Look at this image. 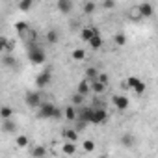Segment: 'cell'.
<instances>
[{
	"label": "cell",
	"mask_w": 158,
	"mask_h": 158,
	"mask_svg": "<svg viewBox=\"0 0 158 158\" xmlns=\"http://www.w3.org/2000/svg\"><path fill=\"white\" fill-rule=\"evenodd\" d=\"M26 54H28V60H30V63H32V65H43V63H45V60H47L45 50H43L35 41H32V43L28 45Z\"/></svg>",
	"instance_id": "6da1fadb"
},
{
	"label": "cell",
	"mask_w": 158,
	"mask_h": 158,
	"mask_svg": "<svg viewBox=\"0 0 158 158\" xmlns=\"http://www.w3.org/2000/svg\"><path fill=\"white\" fill-rule=\"evenodd\" d=\"M37 115H39L41 119H56V117H60L61 114H60V110H58L52 102H41Z\"/></svg>",
	"instance_id": "7a4b0ae2"
},
{
	"label": "cell",
	"mask_w": 158,
	"mask_h": 158,
	"mask_svg": "<svg viewBox=\"0 0 158 158\" xmlns=\"http://www.w3.org/2000/svg\"><path fill=\"white\" fill-rule=\"evenodd\" d=\"M125 86H127V88H130L136 95H143V93H145V89H147L145 82L141 80V78H138V76H128V78H127V82H125Z\"/></svg>",
	"instance_id": "3957f363"
},
{
	"label": "cell",
	"mask_w": 158,
	"mask_h": 158,
	"mask_svg": "<svg viewBox=\"0 0 158 158\" xmlns=\"http://www.w3.org/2000/svg\"><path fill=\"white\" fill-rule=\"evenodd\" d=\"M50 80H52V73L48 71V69H45V71H41L37 76H35V86L41 89V88H47L48 84H50Z\"/></svg>",
	"instance_id": "277c9868"
},
{
	"label": "cell",
	"mask_w": 158,
	"mask_h": 158,
	"mask_svg": "<svg viewBox=\"0 0 158 158\" xmlns=\"http://www.w3.org/2000/svg\"><path fill=\"white\" fill-rule=\"evenodd\" d=\"M24 102H26L30 108H39L43 101H41V95H39L37 91H28L26 97H24Z\"/></svg>",
	"instance_id": "5b68a950"
},
{
	"label": "cell",
	"mask_w": 158,
	"mask_h": 158,
	"mask_svg": "<svg viewBox=\"0 0 158 158\" xmlns=\"http://www.w3.org/2000/svg\"><path fill=\"white\" fill-rule=\"evenodd\" d=\"M108 119V112L104 108H95L93 110V117H91V125H102Z\"/></svg>",
	"instance_id": "8992f818"
},
{
	"label": "cell",
	"mask_w": 158,
	"mask_h": 158,
	"mask_svg": "<svg viewBox=\"0 0 158 158\" xmlns=\"http://www.w3.org/2000/svg\"><path fill=\"white\" fill-rule=\"evenodd\" d=\"M138 13H139L141 19H151V17L154 15V8H152V4H149V2H141V4L138 6Z\"/></svg>",
	"instance_id": "52a82bcc"
},
{
	"label": "cell",
	"mask_w": 158,
	"mask_h": 158,
	"mask_svg": "<svg viewBox=\"0 0 158 158\" xmlns=\"http://www.w3.org/2000/svg\"><path fill=\"white\" fill-rule=\"evenodd\" d=\"M114 106H115L119 112H125V110H128L130 101H128L125 95H115V97H114Z\"/></svg>",
	"instance_id": "ba28073f"
},
{
	"label": "cell",
	"mask_w": 158,
	"mask_h": 158,
	"mask_svg": "<svg viewBox=\"0 0 158 158\" xmlns=\"http://www.w3.org/2000/svg\"><path fill=\"white\" fill-rule=\"evenodd\" d=\"M93 110L95 108H82L80 112H78V119H80L82 123H86V125H91V117H93Z\"/></svg>",
	"instance_id": "9c48e42d"
},
{
	"label": "cell",
	"mask_w": 158,
	"mask_h": 158,
	"mask_svg": "<svg viewBox=\"0 0 158 158\" xmlns=\"http://www.w3.org/2000/svg\"><path fill=\"white\" fill-rule=\"evenodd\" d=\"M56 8H58L60 13L69 15L71 10H73V0H58V2H56Z\"/></svg>",
	"instance_id": "30bf717a"
},
{
	"label": "cell",
	"mask_w": 158,
	"mask_h": 158,
	"mask_svg": "<svg viewBox=\"0 0 158 158\" xmlns=\"http://www.w3.org/2000/svg\"><path fill=\"white\" fill-rule=\"evenodd\" d=\"M15 28H17L19 35H28V37H34V32L30 30V24H28V23H24V21L17 23V24H15Z\"/></svg>",
	"instance_id": "8fae6325"
},
{
	"label": "cell",
	"mask_w": 158,
	"mask_h": 158,
	"mask_svg": "<svg viewBox=\"0 0 158 158\" xmlns=\"http://www.w3.org/2000/svg\"><path fill=\"white\" fill-rule=\"evenodd\" d=\"M97 32H99L97 28H93V26H86V28H82V32H80V37H82V41L89 43V41H91V37H93Z\"/></svg>",
	"instance_id": "7c38bea8"
},
{
	"label": "cell",
	"mask_w": 158,
	"mask_h": 158,
	"mask_svg": "<svg viewBox=\"0 0 158 158\" xmlns=\"http://www.w3.org/2000/svg\"><path fill=\"white\" fill-rule=\"evenodd\" d=\"M89 91H91V82L88 80V78H84V80L78 82V93H82L84 97H88Z\"/></svg>",
	"instance_id": "4fadbf2b"
},
{
	"label": "cell",
	"mask_w": 158,
	"mask_h": 158,
	"mask_svg": "<svg viewBox=\"0 0 158 158\" xmlns=\"http://www.w3.org/2000/svg\"><path fill=\"white\" fill-rule=\"evenodd\" d=\"M106 86H108V84L101 82L99 78H97V80H93V82H91V91H93V93H97V95H101V93H104V91H106Z\"/></svg>",
	"instance_id": "5bb4252c"
},
{
	"label": "cell",
	"mask_w": 158,
	"mask_h": 158,
	"mask_svg": "<svg viewBox=\"0 0 158 158\" xmlns=\"http://www.w3.org/2000/svg\"><path fill=\"white\" fill-rule=\"evenodd\" d=\"M63 138H65V141H78V130H74V128H65V130H63Z\"/></svg>",
	"instance_id": "9a60e30c"
},
{
	"label": "cell",
	"mask_w": 158,
	"mask_h": 158,
	"mask_svg": "<svg viewBox=\"0 0 158 158\" xmlns=\"http://www.w3.org/2000/svg\"><path fill=\"white\" fill-rule=\"evenodd\" d=\"M61 151H63V154H67V156L74 154V152H76V141H67V143H63Z\"/></svg>",
	"instance_id": "2e32d148"
},
{
	"label": "cell",
	"mask_w": 158,
	"mask_h": 158,
	"mask_svg": "<svg viewBox=\"0 0 158 158\" xmlns=\"http://www.w3.org/2000/svg\"><path fill=\"white\" fill-rule=\"evenodd\" d=\"M89 47L93 48V50H99L101 47H102V37H101V34L97 32L93 37H91V41H89Z\"/></svg>",
	"instance_id": "e0dca14e"
},
{
	"label": "cell",
	"mask_w": 158,
	"mask_h": 158,
	"mask_svg": "<svg viewBox=\"0 0 158 158\" xmlns=\"http://www.w3.org/2000/svg\"><path fill=\"white\" fill-rule=\"evenodd\" d=\"M63 114H65V119H67V121H74V119H78V112L74 110V106H67Z\"/></svg>",
	"instance_id": "ac0fdd59"
},
{
	"label": "cell",
	"mask_w": 158,
	"mask_h": 158,
	"mask_svg": "<svg viewBox=\"0 0 158 158\" xmlns=\"http://www.w3.org/2000/svg\"><path fill=\"white\" fill-rule=\"evenodd\" d=\"M45 39H47V43L54 45V43H58L60 35H58V32H56V30H48V32H47V35H45Z\"/></svg>",
	"instance_id": "d6986e66"
},
{
	"label": "cell",
	"mask_w": 158,
	"mask_h": 158,
	"mask_svg": "<svg viewBox=\"0 0 158 158\" xmlns=\"http://www.w3.org/2000/svg\"><path fill=\"white\" fill-rule=\"evenodd\" d=\"M86 78H88L89 82L97 80V78H99V71H97L95 67H88V69H86Z\"/></svg>",
	"instance_id": "ffe728a7"
},
{
	"label": "cell",
	"mask_w": 158,
	"mask_h": 158,
	"mask_svg": "<svg viewBox=\"0 0 158 158\" xmlns=\"http://www.w3.org/2000/svg\"><path fill=\"white\" fill-rule=\"evenodd\" d=\"M71 56H73V60H76V61H82V60L86 58V50H84V48H74Z\"/></svg>",
	"instance_id": "44dd1931"
},
{
	"label": "cell",
	"mask_w": 158,
	"mask_h": 158,
	"mask_svg": "<svg viewBox=\"0 0 158 158\" xmlns=\"http://www.w3.org/2000/svg\"><path fill=\"white\" fill-rule=\"evenodd\" d=\"M32 6H34V0H21V2H19V10L21 11H30L32 10Z\"/></svg>",
	"instance_id": "7402d4cb"
},
{
	"label": "cell",
	"mask_w": 158,
	"mask_h": 158,
	"mask_svg": "<svg viewBox=\"0 0 158 158\" xmlns=\"http://www.w3.org/2000/svg\"><path fill=\"white\" fill-rule=\"evenodd\" d=\"M45 154H47V149L41 147V145H37V147H34V149L30 151V156H34V158H37V156H45Z\"/></svg>",
	"instance_id": "603a6c76"
},
{
	"label": "cell",
	"mask_w": 158,
	"mask_h": 158,
	"mask_svg": "<svg viewBox=\"0 0 158 158\" xmlns=\"http://www.w3.org/2000/svg\"><path fill=\"white\" fill-rule=\"evenodd\" d=\"M11 115H13V110L10 106H2V108H0V117H2V119H11Z\"/></svg>",
	"instance_id": "cb8c5ba5"
},
{
	"label": "cell",
	"mask_w": 158,
	"mask_h": 158,
	"mask_svg": "<svg viewBox=\"0 0 158 158\" xmlns=\"http://www.w3.org/2000/svg\"><path fill=\"white\" fill-rule=\"evenodd\" d=\"M95 8H97V4L91 2V0H88V2L84 4V13L86 15H91V13H95Z\"/></svg>",
	"instance_id": "d4e9b609"
},
{
	"label": "cell",
	"mask_w": 158,
	"mask_h": 158,
	"mask_svg": "<svg viewBox=\"0 0 158 158\" xmlns=\"http://www.w3.org/2000/svg\"><path fill=\"white\" fill-rule=\"evenodd\" d=\"M15 143H17V147L24 149V147H26V145H28L30 141H28V138H26L24 134H21V136H17V138H15Z\"/></svg>",
	"instance_id": "484cf974"
},
{
	"label": "cell",
	"mask_w": 158,
	"mask_h": 158,
	"mask_svg": "<svg viewBox=\"0 0 158 158\" xmlns=\"http://www.w3.org/2000/svg\"><path fill=\"white\" fill-rule=\"evenodd\" d=\"M2 128H4V132H13V130H15V123H13L11 119H4Z\"/></svg>",
	"instance_id": "4316f807"
},
{
	"label": "cell",
	"mask_w": 158,
	"mask_h": 158,
	"mask_svg": "<svg viewBox=\"0 0 158 158\" xmlns=\"http://www.w3.org/2000/svg\"><path fill=\"white\" fill-rule=\"evenodd\" d=\"M114 41H115V45L123 47V45L127 43V35H125V34H115V35H114Z\"/></svg>",
	"instance_id": "83f0119b"
},
{
	"label": "cell",
	"mask_w": 158,
	"mask_h": 158,
	"mask_svg": "<svg viewBox=\"0 0 158 158\" xmlns=\"http://www.w3.org/2000/svg\"><path fill=\"white\" fill-rule=\"evenodd\" d=\"M121 143L127 145V147H130V145L134 143V136H132V134H125V136L121 138Z\"/></svg>",
	"instance_id": "f1b7e54d"
},
{
	"label": "cell",
	"mask_w": 158,
	"mask_h": 158,
	"mask_svg": "<svg viewBox=\"0 0 158 158\" xmlns=\"http://www.w3.org/2000/svg\"><path fill=\"white\" fill-rule=\"evenodd\" d=\"M4 65H6V67H15V65H17V61H15L10 54H4Z\"/></svg>",
	"instance_id": "f546056e"
},
{
	"label": "cell",
	"mask_w": 158,
	"mask_h": 158,
	"mask_svg": "<svg viewBox=\"0 0 158 158\" xmlns=\"http://www.w3.org/2000/svg\"><path fill=\"white\" fill-rule=\"evenodd\" d=\"M82 101H84V95H82V93L76 91V93L73 95V102H74V104H82Z\"/></svg>",
	"instance_id": "4dcf8cb0"
},
{
	"label": "cell",
	"mask_w": 158,
	"mask_h": 158,
	"mask_svg": "<svg viewBox=\"0 0 158 158\" xmlns=\"http://www.w3.org/2000/svg\"><path fill=\"white\" fill-rule=\"evenodd\" d=\"M95 149V143L91 141V139H88V141H84V151H88V152H91Z\"/></svg>",
	"instance_id": "1f68e13d"
},
{
	"label": "cell",
	"mask_w": 158,
	"mask_h": 158,
	"mask_svg": "<svg viewBox=\"0 0 158 158\" xmlns=\"http://www.w3.org/2000/svg\"><path fill=\"white\" fill-rule=\"evenodd\" d=\"M114 6H115L114 0H102V8L104 10H114Z\"/></svg>",
	"instance_id": "d6a6232c"
},
{
	"label": "cell",
	"mask_w": 158,
	"mask_h": 158,
	"mask_svg": "<svg viewBox=\"0 0 158 158\" xmlns=\"http://www.w3.org/2000/svg\"><path fill=\"white\" fill-rule=\"evenodd\" d=\"M99 80H101V82H104V84H108V80H110V78H108V74H104V73H99Z\"/></svg>",
	"instance_id": "836d02e7"
}]
</instances>
